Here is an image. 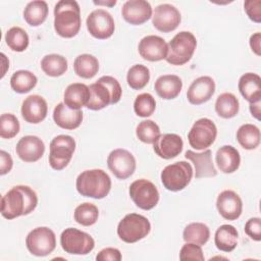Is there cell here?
<instances>
[{
	"mask_svg": "<svg viewBox=\"0 0 261 261\" xmlns=\"http://www.w3.org/2000/svg\"><path fill=\"white\" fill-rule=\"evenodd\" d=\"M168 51L165 60L171 65H184L192 58L196 46V37L187 31L177 33L167 44Z\"/></svg>",
	"mask_w": 261,
	"mask_h": 261,
	"instance_id": "cell-5",
	"label": "cell"
},
{
	"mask_svg": "<svg viewBox=\"0 0 261 261\" xmlns=\"http://www.w3.org/2000/svg\"><path fill=\"white\" fill-rule=\"evenodd\" d=\"M138 50L143 59L156 62L166 58L168 46L163 38L155 35H149L140 41Z\"/></svg>",
	"mask_w": 261,
	"mask_h": 261,
	"instance_id": "cell-16",
	"label": "cell"
},
{
	"mask_svg": "<svg viewBox=\"0 0 261 261\" xmlns=\"http://www.w3.org/2000/svg\"><path fill=\"white\" fill-rule=\"evenodd\" d=\"M47 112L48 105L42 96L31 95L22 102L21 116L29 123H40L46 118Z\"/></svg>",
	"mask_w": 261,
	"mask_h": 261,
	"instance_id": "cell-20",
	"label": "cell"
},
{
	"mask_svg": "<svg viewBox=\"0 0 261 261\" xmlns=\"http://www.w3.org/2000/svg\"><path fill=\"white\" fill-rule=\"evenodd\" d=\"M38 204L36 192L28 186L11 188L1 199V215L6 219L28 215L35 210Z\"/></svg>",
	"mask_w": 261,
	"mask_h": 261,
	"instance_id": "cell-1",
	"label": "cell"
},
{
	"mask_svg": "<svg viewBox=\"0 0 261 261\" xmlns=\"http://www.w3.org/2000/svg\"><path fill=\"white\" fill-rule=\"evenodd\" d=\"M74 220L84 226H90L97 222L99 217V210L98 207L89 202H85L83 204H80L73 214Z\"/></svg>",
	"mask_w": 261,
	"mask_h": 261,
	"instance_id": "cell-37",
	"label": "cell"
},
{
	"mask_svg": "<svg viewBox=\"0 0 261 261\" xmlns=\"http://www.w3.org/2000/svg\"><path fill=\"white\" fill-rule=\"evenodd\" d=\"M238 230L233 225L223 224L215 231L214 244L222 252H231L238 245Z\"/></svg>",
	"mask_w": 261,
	"mask_h": 261,
	"instance_id": "cell-29",
	"label": "cell"
},
{
	"mask_svg": "<svg viewBox=\"0 0 261 261\" xmlns=\"http://www.w3.org/2000/svg\"><path fill=\"white\" fill-rule=\"evenodd\" d=\"M150 71L149 68L143 64L133 65L126 74V82L134 90H141L149 83Z\"/></svg>",
	"mask_w": 261,
	"mask_h": 261,
	"instance_id": "cell-39",
	"label": "cell"
},
{
	"mask_svg": "<svg viewBox=\"0 0 261 261\" xmlns=\"http://www.w3.org/2000/svg\"><path fill=\"white\" fill-rule=\"evenodd\" d=\"M184 148V142L180 136L176 134H164L153 144L156 155L163 159H172L178 156Z\"/></svg>",
	"mask_w": 261,
	"mask_h": 261,
	"instance_id": "cell-22",
	"label": "cell"
},
{
	"mask_svg": "<svg viewBox=\"0 0 261 261\" xmlns=\"http://www.w3.org/2000/svg\"><path fill=\"white\" fill-rule=\"evenodd\" d=\"M244 9L248 17L259 23L261 21V0H247L244 3Z\"/></svg>",
	"mask_w": 261,
	"mask_h": 261,
	"instance_id": "cell-44",
	"label": "cell"
},
{
	"mask_svg": "<svg viewBox=\"0 0 261 261\" xmlns=\"http://www.w3.org/2000/svg\"><path fill=\"white\" fill-rule=\"evenodd\" d=\"M54 29L62 38H72L81 29V8L74 0L58 1L54 7Z\"/></svg>",
	"mask_w": 261,
	"mask_h": 261,
	"instance_id": "cell-3",
	"label": "cell"
},
{
	"mask_svg": "<svg viewBox=\"0 0 261 261\" xmlns=\"http://www.w3.org/2000/svg\"><path fill=\"white\" fill-rule=\"evenodd\" d=\"M260 42H261V34L259 32L253 34L250 37V47L252 49V51L257 55L260 56L261 55V47H260Z\"/></svg>",
	"mask_w": 261,
	"mask_h": 261,
	"instance_id": "cell-48",
	"label": "cell"
},
{
	"mask_svg": "<svg viewBox=\"0 0 261 261\" xmlns=\"http://www.w3.org/2000/svg\"><path fill=\"white\" fill-rule=\"evenodd\" d=\"M13 166V160L9 153L4 150L0 151V174L4 175L8 173Z\"/></svg>",
	"mask_w": 261,
	"mask_h": 261,
	"instance_id": "cell-47",
	"label": "cell"
},
{
	"mask_svg": "<svg viewBox=\"0 0 261 261\" xmlns=\"http://www.w3.org/2000/svg\"><path fill=\"white\" fill-rule=\"evenodd\" d=\"M122 258L121 253L116 248H105L102 249L96 256L97 261H120Z\"/></svg>",
	"mask_w": 261,
	"mask_h": 261,
	"instance_id": "cell-46",
	"label": "cell"
},
{
	"mask_svg": "<svg viewBox=\"0 0 261 261\" xmlns=\"http://www.w3.org/2000/svg\"><path fill=\"white\" fill-rule=\"evenodd\" d=\"M180 12L171 4H160L155 7L152 23L156 30L162 33L174 31L180 23Z\"/></svg>",
	"mask_w": 261,
	"mask_h": 261,
	"instance_id": "cell-15",
	"label": "cell"
},
{
	"mask_svg": "<svg viewBox=\"0 0 261 261\" xmlns=\"http://www.w3.org/2000/svg\"><path fill=\"white\" fill-rule=\"evenodd\" d=\"M15 151L22 161L36 162L43 156L45 145L37 136H24L17 142Z\"/></svg>",
	"mask_w": 261,
	"mask_h": 261,
	"instance_id": "cell-21",
	"label": "cell"
},
{
	"mask_svg": "<svg viewBox=\"0 0 261 261\" xmlns=\"http://www.w3.org/2000/svg\"><path fill=\"white\" fill-rule=\"evenodd\" d=\"M215 161L220 171L223 173H232L240 167L241 156L234 147L225 145L217 150Z\"/></svg>",
	"mask_w": 261,
	"mask_h": 261,
	"instance_id": "cell-27",
	"label": "cell"
},
{
	"mask_svg": "<svg viewBox=\"0 0 261 261\" xmlns=\"http://www.w3.org/2000/svg\"><path fill=\"white\" fill-rule=\"evenodd\" d=\"M240 109L238 98L232 93L220 94L215 102V111L222 118L234 117Z\"/></svg>",
	"mask_w": 261,
	"mask_h": 261,
	"instance_id": "cell-32",
	"label": "cell"
},
{
	"mask_svg": "<svg viewBox=\"0 0 261 261\" xmlns=\"http://www.w3.org/2000/svg\"><path fill=\"white\" fill-rule=\"evenodd\" d=\"M216 207L219 214L226 220L238 219L243 210L241 197L231 190L222 191L216 200Z\"/></svg>",
	"mask_w": 261,
	"mask_h": 261,
	"instance_id": "cell-18",
	"label": "cell"
},
{
	"mask_svg": "<svg viewBox=\"0 0 261 261\" xmlns=\"http://www.w3.org/2000/svg\"><path fill=\"white\" fill-rule=\"evenodd\" d=\"M53 119L59 127L72 130L81 125L83 121V112L81 109H70L61 102L58 103L53 110Z\"/></svg>",
	"mask_w": 261,
	"mask_h": 261,
	"instance_id": "cell-24",
	"label": "cell"
},
{
	"mask_svg": "<svg viewBox=\"0 0 261 261\" xmlns=\"http://www.w3.org/2000/svg\"><path fill=\"white\" fill-rule=\"evenodd\" d=\"M237 140L246 150L256 149L260 144V129L251 123H245L237 130Z\"/></svg>",
	"mask_w": 261,
	"mask_h": 261,
	"instance_id": "cell-34",
	"label": "cell"
},
{
	"mask_svg": "<svg viewBox=\"0 0 261 261\" xmlns=\"http://www.w3.org/2000/svg\"><path fill=\"white\" fill-rule=\"evenodd\" d=\"M73 69L80 77L92 79L98 73L99 61L91 54H81L74 59Z\"/></svg>",
	"mask_w": 261,
	"mask_h": 261,
	"instance_id": "cell-31",
	"label": "cell"
},
{
	"mask_svg": "<svg viewBox=\"0 0 261 261\" xmlns=\"http://www.w3.org/2000/svg\"><path fill=\"white\" fill-rule=\"evenodd\" d=\"M37 76L30 70L20 69L15 71L10 77L11 89L19 94H24L33 90L37 85Z\"/></svg>",
	"mask_w": 261,
	"mask_h": 261,
	"instance_id": "cell-35",
	"label": "cell"
},
{
	"mask_svg": "<svg viewBox=\"0 0 261 261\" xmlns=\"http://www.w3.org/2000/svg\"><path fill=\"white\" fill-rule=\"evenodd\" d=\"M150 230L151 224L147 217L137 213L126 214L117 225L119 239L127 244H133L144 239Z\"/></svg>",
	"mask_w": 261,
	"mask_h": 261,
	"instance_id": "cell-6",
	"label": "cell"
},
{
	"mask_svg": "<svg viewBox=\"0 0 261 261\" xmlns=\"http://www.w3.org/2000/svg\"><path fill=\"white\" fill-rule=\"evenodd\" d=\"M182 88V82L175 74H164L159 76L154 85L157 95L165 100L176 98Z\"/></svg>",
	"mask_w": 261,
	"mask_h": 261,
	"instance_id": "cell-28",
	"label": "cell"
},
{
	"mask_svg": "<svg viewBox=\"0 0 261 261\" xmlns=\"http://www.w3.org/2000/svg\"><path fill=\"white\" fill-rule=\"evenodd\" d=\"M60 245L68 254L87 255L94 249L95 241L89 233L74 227H68L61 232Z\"/></svg>",
	"mask_w": 261,
	"mask_h": 261,
	"instance_id": "cell-9",
	"label": "cell"
},
{
	"mask_svg": "<svg viewBox=\"0 0 261 261\" xmlns=\"http://www.w3.org/2000/svg\"><path fill=\"white\" fill-rule=\"evenodd\" d=\"M75 150V141L68 135H58L50 143L49 163L54 170H62L70 162Z\"/></svg>",
	"mask_w": 261,
	"mask_h": 261,
	"instance_id": "cell-8",
	"label": "cell"
},
{
	"mask_svg": "<svg viewBox=\"0 0 261 261\" xmlns=\"http://www.w3.org/2000/svg\"><path fill=\"white\" fill-rule=\"evenodd\" d=\"M89 91L90 98L86 107L95 111L117 103L122 94L119 82L110 75H103L96 83L91 84Z\"/></svg>",
	"mask_w": 261,
	"mask_h": 261,
	"instance_id": "cell-2",
	"label": "cell"
},
{
	"mask_svg": "<svg viewBox=\"0 0 261 261\" xmlns=\"http://www.w3.org/2000/svg\"><path fill=\"white\" fill-rule=\"evenodd\" d=\"M179 259L181 261H204L205 258L201 246L193 243H186L179 251Z\"/></svg>",
	"mask_w": 261,
	"mask_h": 261,
	"instance_id": "cell-43",
	"label": "cell"
},
{
	"mask_svg": "<svg viewBox=\"0 0 261 261\" xmlns=\"http://www.w3.org/2000/svg\"><path fill=\"white\" fill-rule=\"evenodd\" d=\"M215 92V82L212 77L204 75L196 79L187 92L188 101L193 105H201L211 99Z\"/></svg>",
	"mask_w": 261,
	"mask_h": 261,
	"instance_id": "cell-19",
	"label": "cell"
},
{
	"mask_svg": "<svg viewBox=\"0 0 261 261\" xmlns=\"http://www.w3.org/2000/svg\"><path fill=\"white\" fill-rule=\"evenodd\" d=\"M48 16V4L42 0L31 1L23 10V18L28 24L39 27Z\"/></svg>",
	"mask_w": 261,
	"mask_h": 261,
	"instance_id": "cell-30",
	"label": "cell"
},
{
	"mask_svg": "<svg viewBox=\"0 0 261 261\" xmlns=\"http://www.w3.org/2000/svg\"><path fill=\"white\" fill-rule=\"evenodd\" d=\"M75 187L79 194L84 197L103 199L110 192L111 179L102 169H89L79 174Z\"/></svg>",
	"mask_w": 261,
	"mask_h": 261,
	"instance_id": "cell-4",
	"label": "cell"
},
{
	"mask_svg": "<svg viewBox=\"0 0 261 261\" xmlns=\"http://www.w3.org/2000/svg\"><path fill=\"white\" fill-rule=\"evenodd\" d=\"M90 98L89 87L82 83H73L67 86L64 91V104L70 109L79 110L83 106H87Z\"/></svg>",
	"mask_w": 261,
	"mask_h": 261,
	"instance_id": "cell-26",
	"label": "cell"
},
{
	"mask_svg": "<svg viewBox=\"0 0 261 261\" xmlns=\"http://www.w3.org/2000/svg\"><path fill=\"white\" fill-rule=\"evenodd\" d=\"M95 4H98V5H108V6H113L116 4V1L113 0V1H110V2H104V1H94Z\"/></svg>",
	"mask_w": 261,
	"mask_h": 261,
	"instance_id": "cell-50",
	"label": "cell"
},
{
	"mask_svg": "<svg viewBox=\"0 0 261 261\" xmlns=\"http://www.w3.org/2000/svg\"><path fill=\"white\" fill-rule=\"evenodd\" d=\"M185 157L191 160L195 166V177H213L217 175V170L212 162V152L209 149L204 150L203 152H195L188 150L185 154Z\"/></svg>",
	"mask_w": 261,
	"mask_h": 261,
	"instance_id": "cell-23",
	"label": "cell"
},
{
	"mask_svg": "<svg viewBox=\"0 0 261 261\" xmlns=\"http://www.w3.org/2000/svg\"><path fill=\"white\" fill-rule=\"evenodd\" d=\"M209 237V227L202 222H192L188 224L182 232V238L186 243H193L199 246L205 245Z\"/></svg>",
	"mask_w": 261,
	"mask_h": 261,
	"instance_id": "cell-36",
	"label": "cell"
},
{
	"mask_svg": "<svg viewBox=\"0 0 261 261\" xmlns=\"http://www.w3.org/2000/svg\"><path fill=\"white\" fill-rule=\"evenodd\" d=\"M5 42L12 51L22 52L28 48L30 39L24 30L19 27H12L5 34Z\"/></svg>",
	"mask_w": 261,
	"mask_h": 261,
	"instance_id": "cell-38",
	"label": "cell"
},
{
	"mask_svg": "<svg viewBox=\"0 0 261 261\" xmlns=\"http://www.w3.org/2000/svg\"><path fill=\"white\" fill-rule=\"evenodd\" d=\"M67 67L66 58L59 54H48L41 60V68L49 76H60L65 73Z\"/></svg>",
	"mask_w": 261,
	"mask_h": 261,
	"instance_id": "cell-33",
	"label": "cell"
},
{
	"mask_svg": "<svg viewBox=\"0 0 261 261\" xmlns=\"http://www.w3.org/2000/svg\"><path fill=\"white\" fill-rule=\"evenodd\" d=\"M25 245L31 254L44 257L54 251L56 247V237L51 228L39 226L28 233Z\"/></svg>",
	"mask_w": 261,
	"mask_h": 261,
	"instance_id": "cell-10",
	"label": "cell"
},
{
	"mask_svg": "<svg viewBox=\"0 0 261 261\" xmlns=\"http://www.w3.org/2000/svg\"><path fill=\"white\" fill-rule=\"evenodd\" d=\"M138 139L146 144H154L160 137V128L156 122L147 119L141 121L136 128Z\"/></svg>",
	"mask_w": 261,
	"mask_h": 261,
	"instance_id": "cell-40",
	"label": "cell"
},
{
	"mask_svg": "<svg viewBox=\"0 0 261 261\" xmlns=\"http://www.w3.org/2000/svg\"><path fill=\"white\" fill-rule=\"evenodd\" d=\"M239 91L249 102L261 101V77L254 72H247L239 80Z\"/></svg>",
	"mask_w": 261,
	"mask_h": 261,
	"instance_id": "cell-25",
	"label": "cell"
},
{
	"mask_svg": "<svg viewBox=\"0 0 261 261\" xmlns=\"http://www.w3.org/2000/svg\"><path fill=\"white\" fill-rule=\"evenodd\" d=\"M245 232L252 240L259 242L261 240V219L259 217L250 218L245 224Z\"/></svg>",
	"mask_w": 261,
	"mask_h": 261,
	"instance_id": "cell-45",
	"label": "cell"
},
{
	"mask_svg": "<svg viewBox=\"0 0 261 261\" xmlns=\"http://www.w3.org/2000/svg\"><path fill=\"white\" fill-rule=\"evenodd\" d=\"M250 112L252 116H254L256 119H260V114H261V101L255 102V103H250Z\"/></svg>",
	"mask_w": 261,
	"mask_h": 261,
	"instance_id": "cell-49",
	"label": "cell"
},
{
	"mask_svg": "<svg viewBox=\"0 0 261 261\" xmlns=\"http://www.w3.org/2000/svg\"><path fill=\"white\" fill-rule=\"evenodd\" d=\"M156 108V101L149 93L138 95L134 102V111L140 117L151 116Z\"/></svg>",
	"mask_w": 261,
	"mask_h": 261,
	"instance_id": "cell-41",
	"label": "cell"
},
{
	"mask_svg": "<svg viewBox=\"0 0 261 261\" xmlns=\"http://www.w3.org/2000/svg\"><path fill=\"white\" fill-rule=\"evenodd\" d=\"M192 165L186 161H177L169 164L161 171V181L163 187L171 192L184 190L193 177Z\"/></svg>",
	"mask_w": 261,
	"mask_h": 261,
	"instance_id": "cell-7",
	"label": "cell"
},
{
	"mask_svg": "<svg viewBox=\"0 0 261 261\" xmlns=\"http://www.w3.org/2000/svg\"><path fill=\"white\" fill-rule=\"evenodd\" d=\"M19 121L11 113H3L0 117V137L2 139H12L19 132Z\"/></svg>",
	"mask_w": 261,
	"mask_h": 261,
	"instance_id": "cell-42",
	"label": "cell"
},
{
	"mask_svg": "<svg viewBox=\"0 0 261 261\" xmlns=\"http://www.w3.org/2000/svg\"><path fill=\"white\" fill-rule=\"evenodd\" d=\"M107 165L115 177L126 179L136 170V159L129 151L119 148L110 152L107 158Z\"/></svg>",
	"mask_w": 261,
	"mask_h": 261,
	"instance_id": "cell-14",
	"label": "cell"
},
{
	"mask_svg": "<svg viewBox=\"0 0 261 261\" xmlns=\"http://www.w3.org/2000/svg\"><path fill=\"white\" fill-rule=\"evenodd\" d=\"M87 29L96 39L105 40L110 38L115 30L114 19L111 14L104 9H95L87 17Z\"/></svg>",
	"mask_w": 261,
	"mask_h": 261,
	"instance_id": "cell-13",
	"label": "cell"
},
{
	"mask_svg": "<svg viewBox=\"0 0 261 261\" xmlns=\"http://www.w3.org/2000/svg\"><path fill=\"white\" fill-rule=\"evenodd\" d=\"M217 136V127L209 118L198 119L188 134V141L191 147L196 150H205L210 147Z\"/></svg>",
	"mask_w": 261,
	"mask_h": 261,
	"instance_id": "cell-12",
	"label": "cell"
},
{
	"mask_svg": "<svg viewBox=\"0 0 261 261\" xmlns=\"http://www.w3.org/2000/svg\"><path fill=\"white\" fill-rule=\"evenodd\" d=\"M128 193L136 206L143 210L153 209L159 201V192L156 186L146 178L133 181Z\"/></svg>",
	"mask_w": 261,
	"mask_h": 261,
	"instance_id": "cell-11",
	"label": "cell"
},
{
	"mask_svg": "<svg viewBox=\"0 0 261 261\" xmlns=\"http://www.w3.org/2000/svg\"><path fill=\"white\" fill-rule=\"evenodd\" d=\"M121 14L126 22L140 25L151 18L152 7L145 0H128L122 5Z\"/></svg>",
	"mask_w": 261,
	"mask_h": 261,
	"instance_id": "cell-17",
	"label": "cell"
}]
</instances>
